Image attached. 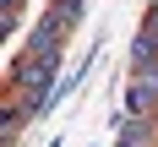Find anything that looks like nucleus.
Wrapping results in <instances>:
<instances>
[{
  "label": "nucleus",
  "instance_id": "nucleus-4",
  "mask_svg": "<svg viewBox=\"0 0 158 147\" xmlns=\"http://www.w3.org/2000/svg\"><path fill=\"white\" fill-rule=\"evenodd\" d=\"M131 76L147 82V87H153V98H158V55H153V60H142V65H131Z\"/></svg>",
  "mask_w": 158,
  "mask_h": 147
},
{
  "label": "nucleus",
  "instance_id": "nucleus-6",
  "mask_svg": "<svg viewBox=\"0 0 158 147\" xmlns=\"http://www.w3.org/2000/svg\"><path fill=\"white\" fill-rule=\"evenodd\" d=\"M0 11H22V0H0Z\"/></svg>",
  "mask_w": 158,
  "mask_h": 147
},
{
  "label": "nucleus",
  "instance_id": "nucleus-8",
  "mask_svg": "<svg viewBox=\"0 0 158 147\" xmlns=\"http://www.w3.org/2000/svg\"><path fill=\"white\" fill-rule=\"evenodd\" d=\"M153 6H158V0H153Z\"/></svg>",
  "mask_w": 158,
  "mask_h": 147
},
{
  "label": "nucleus",
  "instance_id": "nucleus-1",
  "mask_svg": "<svg viewBox=\"0 0 158 147\" xmlns=\"http://www.w3.org/2000/svg\"><path fill=\"white\" fill-rule=\"evenodd\" d=\"M114 147H158L153 114H114Z\"/></svg>",
  "mask_w": 158,
  "mask_h": 147
},
{
  "label": "nucleus",
  "instance_id": "nucleus-7",
  "mask_svg": "<svg viewBox=\"0 0 158 147\" xmlns=\"http://www.w3.org/2000/svg\"><path fill=\"white\" fill-rule=\"evenodd\" d=\"M71 6H77V11H87V0H71Z\"/></svg>",
  "mask_w": 158,
  "mask_h": 147
},
{
  "label": "nucleus",
  "instance_id": "nucleus-5",
  "mask_svg": "<svg viewBox=\"0 0 158 147\" xmlns=\"http://www.w3.org/2000/svg\"><path fill=\"white\" fill-rule=\"evenodd\" d=\"M136 33H142L147 44H153V49H158V6H147V22H142V27H136Z\"/></svg>",
  "mask_w": 158,
  "mask_h": 147
},
{
  "label": "nucleus",
  "instance_id": "nucleus-2",
  "mask_svg": "<svg viewBox=\"0 0 158 147\" xmlns=\"http://www.w3.org/2000/svg\"><path fill=\"white\" fill-rule=\"evenodd\" d=\"M153 109H158V98H153V87L131 76V82H126V109H120V114H153Z\"/></svg>",
  "mask_w": 158,
  "mask_h": 147
},
{
  "label": "nucleus",
  "instance_id": "nucleus-3",
  "mask_svg": "<svg viewBox=\"0 0 158 147\" xmlns=\"http://www.w3.org/2000/svg\"><path fill=\"white\" fill-rule=\"evenodd\" d=\"M33 120V109H22V104H6L0 109V136H6V147H16V131Z\"/></svg>",
  "mask_w": 158,
  "mask_h": 147
}]
</instances>
